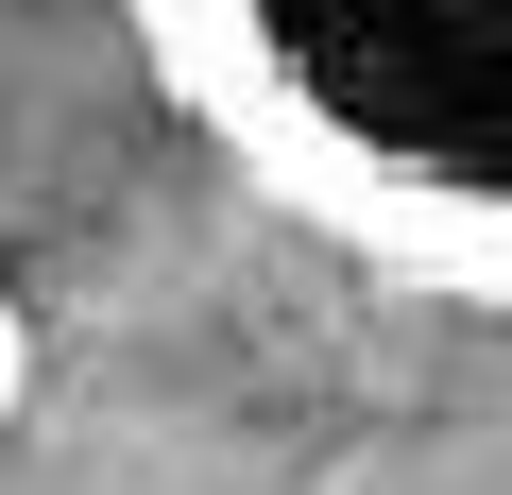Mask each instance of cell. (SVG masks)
I'll use <instances>...</instances> for the list:
<instances>
[{"label":"cell","instance_id":"1","mask_svg":"<svg viewBox=\"0 0 512 495\" xmlns=\"http://www.w3.org/2000/svg\"><path fill=\"white\" fill-rule=\"evenodd\" d=\"M120 18L291 222L512 308V0H120Z\"/></svg>","mask_w":512,"mask_h":495},{"label":"cell","instance_id":"2","mask_svg":"<svg viewBox=\"0 0 512 495\" xmlns=\"http://www.w3.org/2000/svg\"><path fill=\"white\" fill-rule=\"evenodd\" d=\"M18 376H35V342H18V308H0V410H18Z\"/></svg>","mask_w":512,"mask_h":495}]
</instances>
